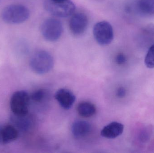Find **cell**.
<instances>
[{
	"label": "cell",
	"mask_w": 154,
	"mask_h": 153,
	"mask_svg": "<svg viewBox=\"0 0 154 153\" xmlns=\"http://www.w3.org/2000/svg\"><path fill=\"white\" fill-rule=\"evenodd\" d=\"M29 15V10L26 6L11 4L2 10L1 17L4 22L8 24H19L26 21Z\"/></svg>",
	"instance_id": "6da1fadb"
},
{
	"label": "cell",
	"mask_w": 154,
	"mask_h": 153,
	"mask_svg": "<svg viewBox=\"0 0 154 153\" xmlns=\"http://www.w3.org/2000/svg\"><path fill=\"white\" fill-rule=\"evenodd\" d=\"M54 61L51 55L47 51L40 50L32 57L30 66L36 73L43 74L51 71L54 66Z\"/></svg>",
	"instance_id": "7a4b0ae2"
},
{
	"label": "cell",
	"mask_w": 154,
	"mask_h": 153,
	"mask_svg": "<svg viewBox=\"0 0 154 153\" xmlns=\"http://www.w3.org/2000/svg\"><path fill=\"white\" fill-rule=\"evenodd\" d=\"M44 5L47 11L54 16L60 18H66L72 15L76 8L75 5L70 0L60 2L46 0Z\"/></svg>",
	"instance_id": "3957f363"
},
{
	"label": "cell",
	"mask_w": 154,
	"mask_h": 153,
	"mask_svg": "<svg viewBox=\"0 0 154 153\" xmlns=\"http://www.w3.org/2000/svg\"><path fill=\"white\" fill-rule=\"evenodd\" d=\"M29 101V95L27 92L24 90L15 92L10 101V107L13 114L18 116H27Z\"/></svg>",
	"instance_id": "277c9868"
},
{
	"label": "cell",
	"mask_w": 154,
	"mask_h": 153,
	"mask_svg": "<svg viewBox=\"0 0 154 153\" xmlns=\"http://www.w3.org/2000/svg\"><path fill=\"white\" fill-rule=\"evenodd\" d=\"M63 31L62 23L55 18L47 19L41 26V32L45 40L50 42L57 40L61 37Z\"/></svg>",
	"instance_id": "5b68a950"
},
{
	"label": "cell",
	"mask_w": 154,
	"mask_h": 153,
	"mask_svg": "<svg viewBox=\"0 0 154 153\" xmlns=\"http://www.w3.org/2000/svg\"><path fill=\"white\" fill-rule=\"evenodd\" d=\"M94 38L101 46L109 45L114 39V31L112 25L106 21L97 22L93 29Z\"/></svg>",
	"instance_id": "8992f818"
},
{
	"label": "cell",
	"mask_w": 154,
	"mask_h": 153,
	"mask_svg": "<svg viewBox=\"0 0 154 153\" xmlns=\"http://www.w3.org/2000/svg\"><path fill=\"white\" fill-rule=\"evenodd\" d=\"M88 20L86 14L78 13L74 14L69 21V28L74 35L79 36L87 30Z\"/></svg>",
	"instance_id": "52a82bcc"
},
{
	"label": "cell",
	"mask_w": 154,
	"mask_h": 153,
	"mask_svg": "<svg viewBox=\"0 0 154 153\" xmlns=\"http://www.w3.org/2000/svg\"><path fill=\"white\" fill-rule=\"evenodd\" d=\"M55 97L60 106L66 110L71 108L76 100L74 93L66 89L58 90L55 93Z\"/></svg>",
	"instance_id": "ba28073f"
},
{
	"label": "cell",
	"mask_w": 154,
	"mask_h": 153,
	"mask_svg": "<svg viewBox=\"0 0 154 153\" xmlns=\"http://www.w3.org/2000/svg\"><path fill=\"white\" fill-rule=\"evenodd\" d=\"M124 129L123 124L117 122H112L103 128L101 135L105 138L114 139L122 134Z\"/></svg>",
	"instance_id": "9c48e42d"
},
{
	"label": "cell",
	"mask_w": 154,
	"mask_h": 153,
	"mask_svg": "<svg viewBox=\"0 0 154 153\" xmlns=\"http://www.w3.org/2000/svg\"><path fill=\"white\" fill-rule=\"evenodd\" d=\"M91 126L88 122L78 120L72 125V133L76 138H81L87 136L91 131Z\"/></svg>",
	"instance_id": "30bf717a"
},
{
	"label": "cell",
	"mask_w": 154,
	"mask_h": 153,
	"mask_svg": "<svg viewBox=\"0 0 154 153\" xmlns=\"http://www.w3.org/2000/svg\"><path fill=\"white\" fill-rule=\"evenodd\" d=\"M18 131L11 125L2 126V140L3 144L9 143L16 140L18 137Z\"/></svg>",
	"instance_id": "8fae6325"
},
{
	"label": "cell",
	"mask_w": 154,
	"mask_h": 153,
	"mask_svg": "<svg viewBox=\"0 0 154 153\" xmlns=\"http://www.w3.org/2000/svg\"><path fill=\"white\" fill-rule=\"evenodd\" d=\"M78 113L83 117H90L95 115L96 108L95 105L88 102H83L78 105L77 107Z\"/></svg>",
	"instance_id": "7c38bea8"
},
{
	"label": "cell",
	"mask_w": 154,
	"mask_h": 153,
	"mask_svg": "<svg viewBox=\"0 0 154 153\" xmlns=\"http://www.w3.org/2000/svg\"><path fill=\"white\" fill-rule=\"evenodd\" d=\"M137 9L144 15H154V0H137Z\"/></svg>",
	"instance_id": "4fadbf2b"
},
{
	"label": "cell",
	"mask_w": 154,
	"mask_h": 153,
	"mask_svg": "<svg viewBox=\"0 0 154 153\" xmlns=\"http://www.w3.org/2000/svg\"><path fill=\"white\" fill-rule=\"evenodd\" d=\"M145 64L147 68H154V44L151 46L146 56Z\"/></svg>",
	"instance_id": "5bb4252c"
},
{
	"label": "cell",
	"mask_w": 154,
	"mask_h": 153,
	"mask_svg": "<svg viewBox=\"0 0 154 153\" xmlns=\"http://www.w3.org/2000/svg\"><path fill=\"white\" fill-rule=\"evenodd\" d=\"M46 92L43 90H39L33 93L32 95L31 98L32 100L36 102H40L44 99Z\"/></svg>",
	"instance_id": "9a60e30c"
},
{
	"label": "cell",
	"mask_w": 154,
	"mask_h": 153,
	"mask_svg": "<svg viewBox=\"0 0 154 153\" xmlns=\"http://www.w3.org/2000/svg\"><path fill=\"white\" fill-rule=\"evenodd\" d=\"M126 61V58L125 55L123 54H119L116 57V62L119 65H122L125 63Z\"/></svg>",
	"instance_id": "2e32d148"
},
{
	"label": "cell",
	"mask_w": 154,
	"mask_h": 153,
	"mask_svg": "<svg viewBox=\"0 0 154 153\" xmlns=\"http://www.w3.org/2000/svg\"><path fill=\"white\" fill-rule=\"evenodd\" d=\"M126 90L124 87H121L119 88L117 92V95L119 98H123L125 96Z\"/></svg>",
	"instance_id": "e0dca14e"
},
{
	"label": "cell",
	"mask_w": 154,
	"mask_h": 153,
	"mask_svg": "<svg viewBox=\"0 0 154 153\" xmlns=\"http://www.w3.org/2000/svg\"><path fill=\"white\" fill-rule=\"evenodd\" d=\"M2 126L0 125V144H2Z\"/></svg>",
	"instance_id": "ac0fdd59"
},
{
	"label": "cell",
	"mask_w": 154,
	"mask_h": 153,
	"mask_svg": "<svg viewBox=\"0 0 154 153\" xmlns=\"http://www.w3.org/2000/svg\"><path fill=\"white\" fill-rule=\"evenodd\" d=\"M52 1H56V2H60V1H65V0H52Z\"/></svg>",
	"instance_id": "d6986e66"
}]
</instances>
